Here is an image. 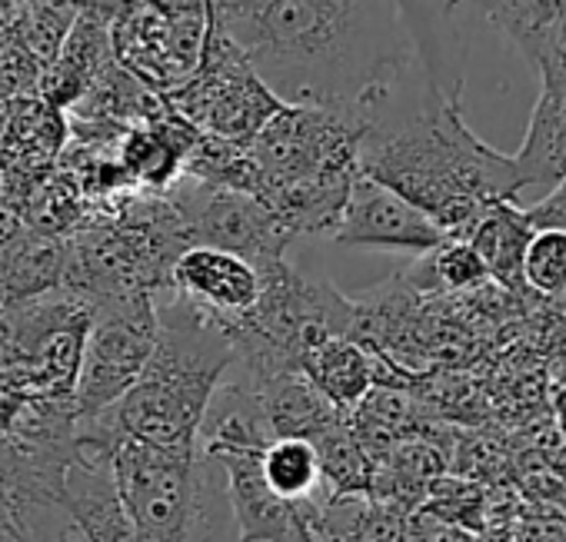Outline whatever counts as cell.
Returning <instances> with one entry per match:
<instances>
[{
    "mask_svg": "<svg viewBox=\"0 0 566 542\" xmlns=\"http://www.w3.org/2000/svg\"><path fill=\"white\" fill-rule=\"evenodd\" d=\"M260 81L370 130L420 67L397 0H210ZM423 71V67H420Z\"/></svg>",
    "mask_w": 566,
    "mask_h": 542,
    "instance_id": "6da1fadb",
    "label": "cell"
},
{
    "mask_svg": "<svg viewBox=\"0 0 566 542\" xmlns=\"http://www.w3.org/2000/svg\"><path fill=\"white\" fill-rule=\"evenodd\" d=\"M360 170L430 213L447 236L467 240L493 203H520L513 157L483 144L460 100L427 91L403 110L394 100L364 134Z\"/></svg>",
    "mask_w": 566,
    "mask_h": 542,
    "instance_id": "7a4b0ae2",
    "label": "cell"
},
{
    "mask_svg": "<svg viewBox=\"0 0 566 542\" xmlns=\"http://www.w3.org/2000/svg\"><path fill=\"white\" fill-rule=\"evenodd\" d=\"M160 340L134 390L111 410L127 436L160 446H200L217 390L237 363L227 327L164 290Z\"/></svg>",
    "mask_w": 566,
    "mask_h": 542,
    "instance_id": "3957f363",
    "label": "cell"
},
{
    "mask_svg": "<svg viewBox=\"0 0 566 542\" xmlns=\"http://www.w3.org/2000/svg\"><path fill=\"white\" fill-rule=\"evenodd\" d=\"M364 134V127L340 114L283 104L247 147L253 167L250 193L263 200L283 187L357 173Z\"/></svg>",
    "mask_w": 566,
    "mask_h": 542,
    "instance_id": "277c9868",
    "label": "cell"
},
{
    "mask_svg": "<svg viewBox=\"0 0 566 542\" xmlns=\"http://www.w3.org/2000/svg\"><path fill=\"white\" fill-rule=\"evenodd\" d=\"M170 97V107L190 120L203 137L250 147L263 124L283 107V100L260 81L237 41L217 24L210 28L200 71Z\"/></svg>",
    "mask_w": 566,
    "mask_h": 542,
    "instance_id": "5b68a950",
    "label": "cell"
},
{
    "mask_svg": "<svg viewBox=\"0 0 566 542\" xmlns=\"http://www.w3.org/2000/svg\"><path fill=\"white\" fill-rule=\"evenodd\" d=\"M160 340V310L154 294L94 300V323L77 376L81 419L114 410L140 380Z\"/></svg>",
    "mask_w": 566,
    "mask_h": 542,
    "instance_id": "8992f818",
    "label": "cell"
},
{
    "mask_svg": "<svg viewBox=\"0 0 566 542\" xmlns=\"http://www.w3.org/2000/svg\"><path fill=\"white\" fill-rule=\"evenodd\" d=\"M114 476L130 516L154 542H187L203 492L197 446H160L124 433Z\"/></svg>",
    "mask_w": 566,
    "mask_h": 542,
    "instance_id": "52a82bcc",
    "label": "cell"
},
{
    "mask_svg": "<svg viewBox=\"0 0 566 542\" xmlns=\"http://www.w3.org/2000/svg\"><path fill=\"white\" fill-rule=\"evenodd\" d=\"M170 200L184 216L190 243H207L240 253L260 274L283 263V249L294 240V233L276 220V213L247 190L213 187L197 177H180Z\"/></svg>",
    "mask_w": 566,
    "mask_h": 542,
    "instance_id": "ba28073f",
    "label": "cell"
},
{
    "mask_svg": "<svg viewBox=\"0 0 566 542\" xmlns=\"http://www.w3.org/2000/svg\"><path fill=\"white\" fill-rule=\"evenodd\" d=\"M124 439L114 413L81 419L64 476V509L87 542H154L130 516L117 476L114 449Z\"/></svg>",
    "mask_w": 566,
    "mask_h": 542,
    "instance_id": "9c48e42d",
    "label": "cell"
},
{
    "mask_svg": "<svg viewBox=\"0 0 566 542\" xmlns=\"http://www.w3.org/2000/svg\"><path fill=\"white\" fill-rule=\"evenodd\" d=\"M170 294L220 327L240 323L263 297V274L240 253L190 243L170 274Z\"/></svg>",
    "mask_w": 566,
    "mask_h": 542,
    "instance_id": "30bf717a",
    "label": "cell"
},
{
    "mask_svg": "<svg viewBox=\"0 0 566 542\" xmlns=\"http://www.w3.org/2000/svg\"><path fill=\"white\" fill-rule=\"evenodd\" d=\"M334 240L344 246L433 253L450 236L430 213H423L403 193L390 190L387 183H380L360 170Z\"/></svg>",
    "mask_w": 566,
    "mask_h": 542,
    "instance_id": "8fae6325",
    "label": "cell"
},
{
    "mask_svg": "<svg viewBox=\"0 0 566 542\" xmlns=\"http://www.w3.org/2000/svg\"><path fill=\"white\" fill-rule=\"evenodd\" d=\"M263 449L266 446H227V449H213L203 456L223 466L227 499L240 525V542H287L307 522L314 525L317 502L297 506V502L280 499L266 486Z\"/></svg>",
    "mask_w": 566,
    "mask_h": 542,
    "instance_id": "7c38bea8",
    "label": "cell"
},
{
    "mask_svg": "<svg viewBox=\"0 0 566 542\" xmlns=\"http://www.w3.org/2000/svg\"><path fill=\"white\" fill-rule=\"evenodd\" d=\"M397 4L413 34L423 77L447 100H460L467 47H463V34L457 24V11L463 4L460 0H397Z\"/></svg>",
    "mask_w": 566,
    "mask_h": 542,
    "instance_id": "4fadbf2b",
    "label": "cell"
},
{
    "mask_svg": "<svg viewBox=\"0 0 566 542\" xmlns=\"http://www.w3.org/2000/svg\"><path fill=\"white\" fill-rule=\"evenodd\" d=\"M247 383L253 386L273 436H297V439L314 443L317 436H324L327 429H334L340 419L350 416L340 406H334L304 370H287V373H276L266 380H247Z\"/></svg>",
    "mask_w": 566,
    "mask_h": 542,
    "instance_id": "5bb4252c",
    "label": "cell"
},
{
    "mask_svg": "<svg viewBox=\"0 0 566 542\" xmlns=\"http://www.w3.org/2000/svg\"><path fill=\"white\" fill-rule=\"evenodd\" d=\"M513 163L520 173V196L536 190V200H543L566 180V91L539 87Z\"/></svg>",
    "mask_w": 566,
    "mask_h": 542,
    "instance_id": "9a60e30c",
    "label": "cell"
},
{
    "mask_svg": "<svg viewBox=\"0 0 566 542\" xmlns=\"http://www.w3.org/2000/svg\"><path fill=\"white\" fill-rule=\"evenodd\" d=\"M380 366L384 363H377V357H370L354 337H331L304 357V373L344 413H354L374 386L387 383Z\"/></svg>",
    "mask_w": 566,
    "mask_h": 542,
    "instance_id": "2e32d148",
    "label": "cell"
},
{
    "mask_svg": "<svg viewBox=\"0 0 566 542\" xmlns=\"http://www.w3.org/2000/svg\"><path fill=\"white\" fill-rule=\"evenodd\" d=\"M533 223L520 203H493L480 216V223L470 230V243L480 253L490 280H496L506 290H520L523 284V256L533 236Z\"/></svg>",
    "mask_w": 566,
    "mask_h": 542,
    "instance_id": "e0dca14e",
    "label": "cell"
},
{
    "mask_svg": "<svg viewBox=\"0 0 566 542\" xmlns=\"http://www.w3.org/2000/svg\"><path fill=\"white\" fill-rule=\"evenodd\" d=\"M460 4H470L486 24H493L533 71L566 18V0H460Z\"/></svg>",
    "mask_w": 566,
    "mask_h": 542,
    "instance_id": "ac0fdd59",
    "label": "cell"
},
{
    "mask_svg": "<svg viewBox=\"0 0 566 542\" xmlns=\"http://www.w3.org/2000/svg\"><path fill=\"white\" fill-rule=\"evenodd\" d=\"M263 476L280 499L297 506L324 502L327 496H334L324 482L321 453L311 439L273 436L263 449Z\"/></svg>",
    "mask_w": 566,
    "mask_h": 542,
    "instance_id": "d6986e66",
    "label": "cell"
},
{
    "mask_svg": "<svg viewBox=\"0 0 566 542\" xmlns=\"http://www.w3.org/2000/svg\"><path fill=\"white\" fill-rule=\"evenodd\" d=\"M523 284L539 297H566V230L536 226L523 256Z\"/></svg>",
    "mask_w": 566,
    "mask_h": 542,
    "instance_id": "ffe728a7",
    "label": "cell"
},
{
    "mask_svg": "<svg viewBox=\"0 0 566 542\" xmlns=\"http://www.w3.org/2000/svg\"><path fill=\"white\" fill-rule=\"evenodd\" d=\"M433 274L450 290H476L490 274L470 240L450 236L433 249Z\"/></svg>",
    "mask_w": 566,
    "mask_h": 542,
    "instance_id": "44dd1931",
    "label": "cell"
},
{
    "mask_svg": "<svg viewBox=\"0 0 566 542\" xmlns=\"http://www.w3.org/2000/svg\"><path fill=\"white\" fill-rule=\"evenodd\" d=\"M407 539L410 542H473V535L460 522H450L430 509L407 516Z\"/></svg>",
    "mask_w": 566,
    "mask_h": 542,
    "instance_id": "7402d4cb",
    "label": "cell"
},
{
    "mask_svg": "<svg viewBox=\"0 0 566 542\" xmlns=\"http://www.w3.org/2000/svg\"><path fill=\"white\" fill-rule=\"evenodd\" d=\"M536 77H539V87H549V91H566V18L546 51V57L536 64Z\"/></svg>",
    "mask_w": 566,
    "mask_h": 542,
    "instance_id": "603a6c76",
    "label": "cell"
},
{
    "mask_svg": "<svg viewBox=\"0 0 566 542\" xmlns=\"http://www.w3.org/2000/svg\"><path fill=\"white\" fill-rule=\"evenodd\" d=\"M523 210L533 226H563L566 230V180L553 193H546L543 200H536Z\"/></svg>",
    "mask_w": 566,
    "mask_h": 542,
    "instance_id": "cb8c5ba5",
    "label": "cell"
},
{
    "mask_svg": "<svg viewBox=\"0 0 566 542\" xmlns=\"http://www.w3.org/2000/svg\"><path fill=\"white\" fill-rule=\"evenodd\" d=\"M287 542H321V539H317V532H314V525L307 522V525H304V529H301V532H297L294 539H287Z\"/></svg>",
    "mask_w": 566,
    "mask_h": 542,
    "instance_id": "d4e9b609",
    "label": "cell"
},
{
    "mask_svg": "<svg viewBox=\"0 0 566 542\" xmlns=\"http://www.w3.org/2000/svg\"><path fill=\"white\" fill-rule=\"evenodd\" d=\"M74 529H77V525H74ZM74 542H87V539H84L81 532H74Z\"/></svg>",
    "mask_w": 566,
    "mask_h": 542,
    "instance_id": "484cf974",
    "label": "cell"
},
{
    "mask_svg": "<svg viewBox=\"0 0 566 542\" xmlns=\"http://www.w3.org/2000/svg\"><path fill=\"white\" fill-rule=\"evenodd\" d=\"M0 317H4V304H0Z\"/></svg>",
    "mask_w": 566,
    "mask_h": 542,
    "instance_id": "4316f807",
    "label": "cell"
}]
</instances>
